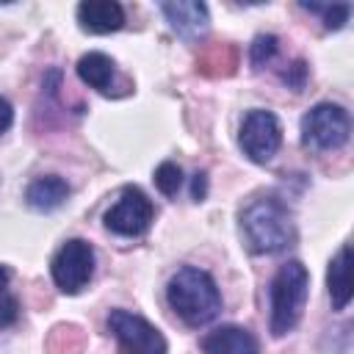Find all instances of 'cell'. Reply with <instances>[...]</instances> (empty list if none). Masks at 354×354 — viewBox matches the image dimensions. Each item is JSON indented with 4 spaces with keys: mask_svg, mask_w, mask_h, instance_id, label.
Returning <instances> with one entry per match:
<instances>
[{
    "mask_svg": "<svg viewBox=\"0 0 354 354\" xmlns=\"http://www.w3.org/2000/svg\"><path fill=\"white\" fill-rule=\"evenodd\" d=\"M235 66H238V50H235L232 44H216L213 50H207V53L196 61V72L210 75V77L232 75Z\"/></svg>",
    "mask_w": 354,
    "mask_h": 354,
    "instance_id": "obj_15",
    "label": "cell"
},
{
    "mask_svg": "<svg viewBox=\"0 0 354 354\" xmlns=\"http://www.w3.org/2000/svg\"><path fill=\"white\" fill-rule=\"evenodd\" d=\"M108 329L116 337L122 354H166L169 351V343L160 335V329L130 310H122V307L111 310Z\"/></svg>",
    "mask_w": 354,
    "mask_h": 354,
    "instance_id": "obj_6",
    "label": "cell"
},
{
    "mask_svg": "<svg viewBox=\"0 0 354 354\" xmlns=\"http://www.w3.org/2000/svg\"><path fill=\"white\" fill-rule=\"evenodd\" d=\"M8 279H11V271L0 263V296H3V293H6V288H8Z\"/></svg>",
    "mask_w": 354,
    "mask_h": 354,
    "instance_id": "obj_23",
    "label": "cell"
},
{
    "mask_svg": "<svg viewBox=\"0 0 354 354\" xmlns=\"http://www.w3.org/2000/svg\"><path fill=\"white\" fill-rule=\"evenodd\" d=\"M166 299L188 326H205L221 313V293L213 277L196 266H183L171 274Z\"/></svg>",
    "mask_w": 354,
    "mask_h": 354,
    "instance_id": "obj_2",
    "label": "cell"
},
{
    "mask_svg": "<svg viewBox=\"0 0 354 354\" xmlns=\"http://www.w3.org/2000/svg\"><path fill=\"white\" fill-rule=\"evenodd\" d=\"M310 290V274L299 260H288L271 279V335L285 337L301 321Z\"/></svg>",
    "mask_w": 354,
    "mask_h": 354,
    "instance_id": "obj_3",
    "label": "cell"
},
{
    "mask_svg": "<svg viewBox=\"0 0 354 354\" xmlns=\"http://www.w3.org/2000/svg\"><path fill=\"white\" fill-rule=\"evenodd\" d=\"M75 14L86 33H113L124 25V8L116 0H83Z\"/></svg>",
    "mask_w": 354,
    "mask_h": 354,
    "instance_id": "obj_11",
    "label": "cell"
},
{
    "mask_svg": "<svg viewBox=\"0 0 354 354\" xmlns=\"http://www.w3.org/2000/svg\"><path fill=\"white\" fill-rule=\"evenodd\" d=\"M238 144H241V149H243V155L249 160L268 163L282 147V124H279V119L266 108H252L241 122Z\"/></svg>",
    "mask_w": 354,
    "mask_h": 354,
    "instance_id": "obj_7",
    "label": "cell"
},
{
    "mask_svg": "<svg viewBox=\"0 0 354 354\" xmlns=\"http://www.w3.org/2000/svg\"><path fill=\"white\" fill-rule=\"evenodd\" d=\"M77 75L86 86L97 88L100 94L105 97H116L113 91V77H116V64L105 55V53H86L80 61H77Z\"/></svg>",
    "mask_w": 354,
    "mask_h": 354,
    "instance_id": "obj_14",
    "label": "cell"
},
{
    "mask_svg": "<svg viewBox=\"0 0 354 354\" xmlns=\"http://www.w3.org/2000/svg\"><path fill=\"white\" fill-rule=\"evenodd\" d=\"M351 119L343 105L318 102L301 116V144L313 152L340 149L348 141Z\"/></svg>",
    "mask_w": 354,
    "mask_h": 354,
    "instance_id": "obj_4",
    "label": "cell"
},
{
    "mask_svg": "<svg viewBox=\"0 0 354 354\" xmlns=\"http://www.w3.org/2000/svg\"><path fill=\"white\" fill-rule=\"evenodd\" d=\"M326 288H329V299L335 310H346L351 301V249L348 243H343L337 249V254L329 263L326 271Z\"/></svg>",
    "mask_w": 354,
    "mask_h": 354,
    "instance_id": "obj_13",
    "label": "cell"
},
{
    "mask_svg": "<svg viewBox=\"0 0 354 354\" xmlns=\"http://www.w3.org/2000/svg\"><path fill=\"white\" fill-rule=\"evenodd\" d=\"M202 196H205V174L196 171V177H194V199L199 202Z\"/></svg>",
    "mask_w": 354,
    "mask_h": 354,
    "instance_id": "obj_22",
    "label": "cell"
},
{
    "mask_svg": "<svg viewBox=\"0 0 354 354\" xmlns=\"http://www.w3.org/2000/svg\"><path fill=\"white\" fill-rule=\"evenodd\" d=\"M11 122H14V108H11V102L6 97H0V136L11 127Z\"/></svg>",
    "mask_w": 354,
    "mask_h": 354,
    "instance_id": "obj_21",
    "label": "cell"
},
{
    "mask_svg": "<svg viewBox=\"0 0 354 354\" xmlns=\"http://www.w3.org/2000/svg\"><path fill=\"white\" fill-rule=\"evenodd\" d=\"M160 11L166 17V22L171 25V30L177 36H183L185 41H194L199 36H205L207 25H210V14L205 3L196 0H177V3H160Z\"/></svg>",
    "mask_w": 354,
    "mask_h": 354,
    "instance_id": "obj_9",
    "label": "cell"
},
{
    "mask_svg": "<svg viewBox=\"0 0 354 354\" xmlns=\"http://www.w3.org/2000/svg\"><path fill=\"white\" fill-rule=\"evenodd\" d=\"M69 194H72V188H69V183L64 177L41 174L25 188V202H28V207H33L39 213H50V210L61 207L69 199Z\"/></svg>",
    "mask_w": 354,
    "mask_h": 354,
    "instance_id": "obj_12",
    "label": "cell"
},
{
    "mask_svg": "<svg viewBox=\"0 0 354 354\" xmlns=\"http://www.w3.org/2000/svg\"><path fill=\"white\" fill-rule=\"evenodd\" d=\"M277 50H279V39H277L274 33H260V36H254V41L249 44L252 69H263L266 64H271L274 55H277Z\"/></svg>",
    "mask_w": 354,
    "mask_h": 354,
    "instance_id": "obj_16",
    "label": "cell"
},
{
    "mask_svg": "<svg viewBox=\"0 0 354 354\" xmlns=\"http://www.w3.org/2000/svg\"><path fill=\"white\" fill-rule=\"evenodd\" d=\"M301 8H307V11H313V14H321L326 30H340V28L348 22V14H351V6H346V3H337V6H313V3H301Z\"/></svg>",
    "mask_w": 354,
    "mask_h": 354,
    "instance_id": "obj_18",
    "label": "cell"
},
{
    "mask_svg": "<svg viewBox=\"0 0 354 354\" xmlns=\"http://www.w3.org/2000/svg\"><path fill=\"white\" fill-rule=\"evenodd\" d=\"M50 274H53V282L61 293H80L91 274H94V249L88 241L83 238H72L66 241L50 260Z\"/></svg>",
    "mask_w": 354,
    "mask_h": 354,
    "instance_id": "obj_5",
    "label": "cell"
},
{
    "mask_svg": "<svg viewBox=\"0 0 354 354\" xmlns=\"http://www.w3.org/2000/svg\"><path fill=\"white\" fill-rule=\"evenodd\" d=\"M241 232L254 254H274L293 243L296 227L288 205L279 196H257L241 210Z\"/></svg>",
    "mask_w": 354,
    "mask_h": 354,
    "instance_id": "obj_1",
    "label": "cell"
},
{
    "mask_svg": "<svg viewBox=\"0 0 354 354\" xmlns=\"http://www.w3.org/2000/svg\"><path fill=\"white\" fill-rule=\"evenodd\" d=\"M202 354H260L257 337L235 324L218 326L202 337Z\"/></svg>",
    "mask_w": 354,
    "mask_h": 354,
    "instance_id": "obj_10",
    "label": "cell"
},
{
    "mask_svg": "<svg viewBox=\"0 0 354 354\" xmlns=\"http://www.w3.org/2000/svg\"><path fill=\"white\" fill-rule=\"evenodd\" d=\"M17 318H19V301H17L14 296L3 293V296H0V329L11 326Z\"/></svg>",
    "mask_w": 354,
    "mask_h": 354,
    "instance_id": "obj_19",
    "label": "cell"
},
{
    "mask_svg": "<svg viewBox=\"0 0 354 354\" xmlns=\"http://www.w3.org/2000/svg\"><path fill=\"white\" fill-rule=\"evenodd\" d=\"M155 185H158V191L163 196H177V191L183 185V169L174 160H163L155 169Z\"/></svg>",
    "mask_w": 354,
    "mask_h": 354,
    "instance_id": "obj_17",
    "label": "cell"
},
{
    "mask_svg": "<svg viewBox=\"0 0 354 354\" xmlns=\"http://www.w3.org/2000/svg\"><path fill=\"white\" fill-rule=\"evenodd\" d=\"M155 207L138 185H124L119 199L105 210V227L122 238H138L149 230Z\"/></svg>",
    "mask_w": 354,
    "mask_h": 354,
    "instance_id": "obj_8",
    "label": "cell"
},
{
    "mask_svg": "<svg viewBox=\"0 0 354 354\" xmlns=\"http://www.w3.org/2000/svg\"><path fill=\"white\" fill-rule=\"evenodd\" d=\"M282 80H285L293 91H301V86H304V80H307V64H304V61L290 64V66L282 72Z\"/></svg>",
    "mask_w": 354,
    "mask_h": 354,
    "instance_id": "obj_20",
    "label": "cell"
}]
</instances>
